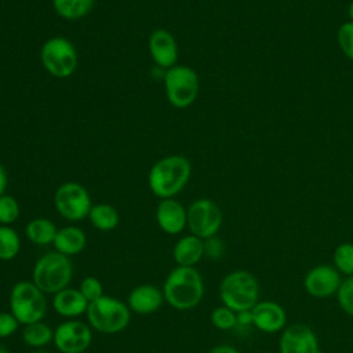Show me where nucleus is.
<instances>
[{"mask_svg":"<svg viewBox=\"0 0 353 353\" xmlns=\"http://www.w3.org/2000/svg\"><path fill=\"white\" fill-rule=\"evenodd\" d=\"M164 301L175 310L194 309L204 296V281L196 268L175 266L165 277L163 287Z\"/></svg>","mask_w":353,"mask_h":353,"instance_id":"obj_1","label":"nucleus"},{"mask_svg":"<svg viewBox=\"0 0 353 353\" xmlns=\"http://www.w3.org/2000/svg\"><path fill=\"white\" fill-rule=\"evenodd\" d=\"M190 175V161L185 156L170 154L157 160L149 170V189L159 199H172L183 190Z\"/></svg>","mask_w":353,"mask_h":353,"instance_id":"obj_2","label":"nucleus"},{"mask_svg":"<svg viewBox=\"0 0 353 353\" xmlns=\"http://www.w3.org/2000/svg\"><path fill=\"white\" fill-rule=\"evenodd\" d=\"M219 299L233 312L251 310L261 299L259 281L254 273L243 269L229 272L219 283Z\"/></svg>","mask_w":353,"mask_h":353,"instance_id":"obj_3","label":"nucleus"},{"mask_svg":"<svg viewBox=\"0 0 353 353\" xmlns=\"http://www.w3.org/2000/svg\"><path fill=\"white\" fill-rule=\"evenodd\" d=\"M72 276L73 265L70 258L55 250L43 254L32 269V281L46 295H54L69 287Z\"/></svg>","mask_w":353,"mask_h":353,"instance_id":"obj_4","label":"nucleus"},{"mask_svg":"<svg viewBox=\"0 0 353 353\" xmlns=\"http://www.w3.org/2000/svg\"><path fill=\"white\" fill-rule=\"evenodd\" d=\"M85 317L94 331L114 335L128 327L131 310L123 301L110 295H103L99 299L88 303Z\"/></svg>","mask_w":353,"mask_h":353,"instance_id":"obj_5","label":"nucleus"},{"mask_svg":"<svg viewBox=\"0 0 353 353\" xmlns=\"http://www.w3.org/2000/svg\"><path fill=\"white\" fill-rule=\"evenodd\" d=\"M8 306L19 324L26 325L44 319L48 302L46 294L32 280H21L11 287Z\"/></svg>","mask_w":353,"mask_h":353,"instance_id":"obj_6","label":"nucleus"},{"mask_svg":"<svg viewBox=\"0 0 353 353\" xmlns=\"http://www.w3.org/2000/svg\"><path fill=\"white\" fill-rule=\"evenodd\" d=\"M164 91L167 101L176 109H186L194 103L200 81L196 70L186 65H175L164 72Z\"/></svg>","mask_w":353,"mask_h":353,"instance_id":"obj_7","label":"nucleus"},{"mask_svg":"<svg viewBox=\"0 0 353 353\" xmlns=\"http://www.w3.org/2000/svg\"><path fill=\"white\" fill-rule=\"evenodd\" d=\"M43 68L57 79H66L76 72L79 57L73 43L62 36H54L44 41L40 50Z\"/></svg>","mask_w":353,"mask_h":353,"instance_id":"obj_8","label":"nucleus"},{"mask_svg":"<svg viewBox=\"0 0 353 353\" xmlns=\"http://www.w3.org/2000/svg\"><path fill=\"white\" fill-rule=\"evenodd\" d=\"M54 205L57 212L66 221L79 222L88 218L92 207L88 190L79 182H63L54 193Z\"/></svg>","mask_w":353,"mask_h":353,"instance_id":"obj_9","label":"nucleus"},{"mask_svg":"<svg viewBox=\"0 0 353 353\" xmlns=\"http://www.w3.org/2000/svg\"><path fill=\"white\" fill-rule=\"evenodd\" d=\"M222 221V211L211 199H197L188 207V229L203 240L216 236Z\"/></svg>","mask_w":353,"mask_h":353,"instance_id":"obj_10","label":"nucleus"},{"mask_svg":"<svg viewBox=\"0 0 353 353\" xmlns=\"http://www.w3.org/2000/svg\"><path fill=\"white\" fill-rule=\"evenodd\" d=\"M92 342V328L77 319L65 320L54 330L52 343L61 353H84Z\"/></svg>","mask_w":353,"mask_h":353,"instance_id":"obj_11","label":"nucleus"},{"mask_svg":"<svg viewBox=\"0 0 353 353\" xmlns=\"http://www.w3.org/2000/svg\"><path fill=\"white\" fill-rule=\"evenodd\" d=\"M343 277L328 263H320L310 268L303 277V288L306 294L316 299H327L336 295Z\"/></svg>","mask_w":353,"mask_h":353,"instance_id":"obj_12","label":"nucleus"},{"mask_svg":"<svg viewBox=\"0 0 353 353\" xmlns=\"http://www.w3.org/2000/svg\"><path fill=\"white\" fill-rule=\"evenodd\" d=\"M279 353H320L319 336L306 324H290L280 332Z\"/></svg>","mask_w":353,"mask_h":353,"instance_id":"obj_13","label":"nucleus"},{"mask_svg":"<svg viewBox=\"0 0 353 353\" xmlns=\"http://www.w3.org/2000/svg\"><path fill=\"white\" fill-rule=\"evenodd\" d=\"M252 327L265 334L281 332L287 327V312L274 301H259L252 309Z\"/></svg>","mask_w":353,"mask_h":353,"instance_id":"obj_14","label":"nucleus"},{"mask_svg":"<svg viewBox=\"0 0 353 353\" xmlns=\"http://www.w3.org/2000/svg\"><path fill=\"white\" fill-rule=\"evenodd\" d=\"M149 54L160 69H170L178 61V44L174 34L163 28L153 30L148 41Z\"/></svg>","mask_w":353,"mask_h":353,"instance_id":"obj_15","label":"nucleus"},{"mask_svg":"<svg viewBox=\"0 0 353 353\" xmlns=\"http://www.w3.org/2000/svg\"><path fill=\"white\" fill-rule=\"evenodd\" d=\"M156 222L165 234H179L188 228V208L178 200L161 199L156 207Z\"/></svg>","mask_w":353,"mask_h":353,"instance_id":"obj_16","label":"nucleus"},{"mask_svg":"<svg viewBox=\"0 0 353 353\" xmlns=\"http://www.w3.org/2000/svg\"><path fill=\"white\" fill-rule=\"evenodd\" d=\"M163 302V291L154 284H139L130 291L127 298V306L131 313L143 316L157 312Z\"/></svg>","mask_w":353,"mask_h":353,"instance_id":"obj_17","label":"nucleus"},{"mask_svg":"<svg viewBox=\"0 0 353 353\" xmlns=\"http://www.w3.org/2000/svg\"><path fill=\"white\" fill-rule=\"evenodd\" d=\"M52 309L57 314L65 319H77L87 313L88 301L83 296L79 288L66 287L52 295Z\"/></svg>","mask_w":353,"mask_h":353,"instance_id":"obj_18","label":"nucleus"},{"mask_svg":"<svg viewBox=\"0 0 353 353\" xmlns=\"http://www.w3.org/2000/svg\"><path fill=\"white\" fill-rule=\"evenodd\" d=\"M204 258V240L186 234L181 237L172 247V259L176 266L194 268Z\"/></svg>","mask_w":353,"mask_h":353,"instance_id":"obj_19","label":"nucleus"},{"mask_svg":"<svg viewBox=\"0 0 353 353\" xmlns=\"http://www.w3.org/2000/svg\"><path fill=\"white\" fill-rule=\"evenodd\" d=\"M55 251L66 255V256H74L80 254L85 245H87V236L83 229L79 226H63L58 229L57 236L52 243Z\"/></svg>","mask_w":353,"mask_h":353,"instance_id":"obj_20","label":"nucleus"},{"mask_svg":"<svg viewBox=\"0 0 353 353\" xmlns=\"http://www.w3.org/2000/svg\"><path fill=\"white\" fill-rule=\"evenodd\" d=\"M58 228L55 223L44 216L33 218L25 226V236L34 245H48L54 243Z\"/></svg>","mask_w":353,"mask_h":353,"instance_id":"obj_21","label":"nucleus"},{"mask_svg":"<svg viewBox=\"0 0 353 353\" xmlns=\"http://www.w3.org/2000/svg\"><path fill=\"white\" fill-rule=\"evenodd\" d=\"M21 336L26 346L32 349H44L52 343L54 330L41 320L23 325Z\"/></svg>","mask_w":353,"mask_h":353,"instance_id":"obj_22","label":"nucleus"},{"mask_svg":"<svg viewBox=\"0 0 353 353\" xmlns=\"http://www.w3.org/2000/svg\"><path fill=\"white\" fill-rule=\"evenodd\" d=\"M88 219L95 229L101 232H110L119 225L120 216L119 211L112 204L97 203L92 204L88 214Z\"/></svg>","mask_w":353,"mask_h":353,"instance_id":"obj_23","label":"nucleus"},{"mask_svg":"<svg viewBox=\"0 0 353 353\" xmlns=\"http://www.w3.org/2000/svg\"><path fill=\"white\" fill-rule=\"evenodd\" d=\"M95 0H52V6L55 12L68 21H77L85 17Z\"/></svg>","mask_w":353,"mask_h":353,"instance_id":"obj_24","label":"nucleus"},{"mask_svg":"<svg viewBox=\"0 0 353 353\" xmlns=\"http://www.w3.org/2000/svg\"><path fill=\"white\" fill-rule=\"evenodd\" d=\"M21 250V237L11 226L0 225V261H12Z\"/></svg>","mask_w":353,"mask_h":353,"instance_id":"obj_25","label":"nucleus"},{"mask_svg":"<svg viewBox=\"0 0 353 353\" xmlns=\"http://www.w3.org/2000/svg\"><path fill=\"white\" fill-rule=\"evenodd\" d=\"M332 263L342 277L353 276V243L338 244L332 254Z\"/></svg>","mask_w":353,"mask_h":353,"instance_id":"obj_26","label":"nucleus"},{"mask_svg":"<svg viewBox=\"0 0 353 353\" xmlns=\"http://www.w3.org/2000/svg\"><path fill=\"white\" fill-rule=\"evenodd\" d=\"M211 324L221 331H229L237 327V313L225 305L216 306L210 314Z\"/></svg>","mask_w":353,"mask_h":353,"instance_id":"obj_27","label":"nucleus"},{"mask_svg":"<svg viewBox=\"0 0 353 353\" xmlns=\"http://www.w3.org/2000/svg\"><path fill=\"white\" fill-rule=\"evenodd\" d=\"M19 203L14 196L7 193L0 196V225L11 226L19 218Z\"/></svg>","mask_w":353,"mask_h":353,"instance_id":"obj_28","label":"nucleus"},{"mask_svg":"<svg viewBox=\"0 0 353 353\" xmlns=\"http://www.w3.org/2000/svg\"><path fill=\"white\" fill-rule=\"evenodd\" d=\"M335 298L341 310L345 314L353 317V276L343 277Z\"/></svg>","mask_w":353,"mask_h":353,"instance_id":"obj_29","label":"nucleus"},{"mask_svg":"<svg viewBox=\"0 0 353 353\" xmlns=\"http://www.w3.org/2000/svg\"><path fill=\"white\" fill-rule=\"evenodd\" d=\"M79 290L83 294V296L88 301V303H91L105 295L102 283L94 276L84 277L79 284Z\"/></svg>","mask_w":353,"mask_h":353,"instance_id":"obj_30","label":"nucleus"},{"mask_svg":"<svg viewBox=\"0 0 353 353\" xmlns=\"http://www.w3.org/2000/svg\"><path fill=\"white\" fill-rule=\"evenodd\" d=\"M336 41L341 51L353 61V22H345L336 32Z\"/></svg>","mask_w":353,"mask_h":353,"instance_id":"obj_31","label":"nucleus"},{"mask_svg":"<svg viewBox=\"0 0 353 353\" xmlns=\"http://www.w3.org/2000/svg\"><path fill=\"white\" fill-rule=\"evenodd\" d=\"M19 321L11 312L0 310V339L10 338L19 328Z\"/></svg>","mask_w":353,"mask_h":353,"instance_id":"obj_32","label":"nucleus"},{"mask_svg":"<svg viewBox=\"0 0 353 353\" xmlns=\"http://www.w3.org/2000/svg\"><path fill=\"white\" fill-rule=\"evenodd\" d=\"M225 254V243L218 237L212 236L204 240V256L210 259H219Z\"/></svg>","mask_w":353,"mask_h":353,"instance_id":"obj_33","label":"nucleus"},{"mask_svg":"<svg viewBox=\"0 0 353 353\" xmlns=\"http://www.w3.org/2000/svg\"><path fill=\"white\" fill-rule=\"evenodd\" d=\"M237 325H241V327L252 325L251 310H244V312H239L237 313Z\"/></svg>","mask_w":353,"mask_h":353,"instance_id":"obj_34","label":"nucleus"},{"mask_svg":"<svg viewBox=\"0 0 353 353\" xmlns=\"http://www.w3.org/2000/svg\"><path fill=\"white\" fill-rule=\"evenodd\" d=\"M210 353H239V350L232 345H216L210 350Z\"/></svg>","mask_w":353,"mask_h":353,"instance_id":"obj_35","label":"nucleus"},{"mask_svg":"<svg viewBox=\"0 0 353 353\" xmlns=\"http://www.w3.org/2000/svg\"><path fill=\"white\" fill-rule=\"evenodd\" d=\"M8 185V176H7V171L3 167V164H0V196H3L6 193Z\"/></svg>","mask_w":353,"mask_h":353,"instance_id":"obj_36","label":"nucleus"},{"mask_svg":"<svg viewBox=\"0 0 353 353\" xmlns=\"http://www.w3.org/2000/svg\"><path fill=\"white\" fill-rule=\"evenodd\" d=\"M347 17H349V22H353V1L347 7Z\"/></svg>","mask_w":353,"mask_h":353,"instance_id":"obj_37","label":"nucleus"},{"mask_svg":"<svg viewBox=\"0 0 353 353\" xmlns=\"http://www.w3.org/2000/svg\"><path fill=\"white\" fill-rule=\"evenodd\" d=\"M30 353H48L46 349H33Z\"/></svg>","mask_w":353,"mask_h":353,"instance_id":"obj_38","label":"nucleus"},{"mask_svg":"<svg viewBox=\"0 0 353 353\" xmlns=\"http://www.w3.org/2000/svg\"><path fill=\"white\" fill-rule=\"evenodd\" d=\"M0 353H10V352H8V349L4 345L0 343Z\"/></svg>","mask_w":353,"mask_h":353,"instance_id":"obj_39","label":"nucleus"}]
</instances>
